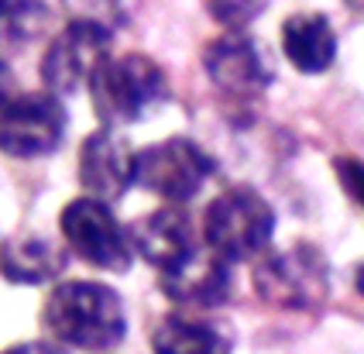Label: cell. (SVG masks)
Here are the masks:
<instances>
[{
  "instance_id": "obj_1",
  "label": "cell",
  "mask_w": 364,
  "mask_h": 354,
  "mask_svg": "<svg viewBox=\"0 0 364 354\" xmlns=\"http://www.w3.org/2000/svg\"><path fill=\"white\" fill-rule=\"evenodd\" d=\"M41 323L55 344L76 351H110L127 337V313L117 289L90 279L59 282L45 299Z\"/></svg>"
},
{
  "instance_id": "obj_2",
  "label": "cell",
  "mask_w": 364,
  "mask_h": 354,
  "mask_svg": "<svg viewBox=\"0 0 364 354\" xmlns=\"http://www.w3.org/2000/svg\"><path fill=\"white\" fill-rule=\"evenodd\" d=\"M86 90L97 121L117 131L144 121L151 110H159L168 100V76L151 55L127 52V55H107L90 76Z\"/></svg>"
},
{
  "instance_id": "obj_3",
  "label": "cell",
  "mask_w": 364,
  "mask_h": 354,
  "mask_svg": "<svg viewBox=\"0 0 364 354\" xmlns=\"http://www.w3.org/2000/svg\"><path fill=\"white\" fill-rule=\"evenodd\" d=\"M275 234V210L258 189L230 186L203 210V241L223 262H255Z\"/></svg>"
},
{
  "instance_id": "obj_4",
  "label": "cell",
  "mask_w": 364,
  "mask_h": 354,
  "mask_svg": "<svg viewBox=\"0 0 364 354\" xmlns=\"http://www.w3.org/2000/svg\"><path fill=\"white\" fill-rule=\"evenodd\" d=\"M251 286L264 306L275 310H316L330 292V265L326 254L309 241L289 245L282 251H264L255 258Z\"/></svg>"
},
{
  "instance_id": "obj_5",
  "label": "cell",
  "mask_w": 364,
  "mask_h": 354,
  "mask_svg": "<svg viewBox=\"0 0 364 354\" xmlns=\"http://www.w3.org/2000/svg\"><path fill=\"white\" fill-rule=\"evenodd\" d=\"M59 230L69 251L93 269L121 275L134 262L131 230L121 227L110 203H103V200L76 196L73 203H65L59 213Z\"/></svg>"
},
{
  "instance_id": "obj_6",
  "label": "cell",
  "mask_w": 364,
  "mask_h": 354,
  "mask_svg": "<svg viewBox=\"0 0 364 354\" xmlns=\"http://www.w3.org/2000/svg\"><path fill=\"white\" fill-rule=\"evenodd\" d=\"M213 172H217L213 159L193 138L182 134L134 151V186L162 196L165 203L196 200V193L213 179Z\"/></svg>"
},
{
  "instance_id": "obj_7",
  "label": "cell",
  "mask_w": 364,
  "mask_h": 354,
  "mask_svg": "<svg viewBox=\"0 0 364 354\" xmlns=\"http://www.w3.org/2000/svg\"><path fill=\"white\" fill-rule=\"evenodd\" d=\"M69 127V114L62 97L41 90V93H18L0 110V151L7 159H45L62 148Z\"/></svg>"
},
{
  "instance_id": "obj_8",
  "label": "cell",
  "mask_w": 364,
  "mask_h": 354,
  "mask_svg": "<svg viewBox=\"0 0 364 354\" xmlns=\"http://www.w3.org/2000/svg\"><path fill=\"white\" fill-rule=\"evenodd\" d=\"M203 69H206L210 83L217 86V93L234 107L255 104L272 86V76H275L268 52L255 38H247L244 31H227L206 45Z\"/></svg>"
},
{
  "instance_id": "obj_9",
  "label": "cell",
  "mask_w": 364,
  "mask_h": 354,
  "mask_svg": "<svg viewBox=\"0 0 364 354\" xmlns=\"http://www.w3.org/2000/svg\"><path fill=\"white\" fill-rule=\"evenodd\" d=\"M114 31L86 21H69L41 55V83L55 97H69L90 83L97 65L110 55Z\"/></svg>"
},
{
  "instance_id": "obj_10",
  "label": "cell",
  "mask_w": 364,
  "mask_h": 354,
  "mask_svg": "<svg viewBox=\"0 0 364 354\" xmlns=\"http://www.w3.org/2000/svg\"><path fill=\"white\" fill-rule=\"evenodd\" d=\"M76 176L86 196L117 203L134 186V151L114 127H100L82 138Z\"/></svg>"
},
{
  "instance_id": "obj_11",
  "label": "cell",
  "mask_w": 364,
  "mask_h": 354,
  "mask_svg": "<svg viewBox=\"0 0 364 354\" xmlns=\"http://www.w3.org/2000/svg\"><path fill=\"white\" fill-rule=\"evenodd\" d=\"M159 286L182 310H217L230 299V289H234L230 262H223L210 248H196L176 269L162 272Z\"/></svg>"
},
{
  "instance_id": "obj_12",
  "label": "cell",
  "mask_w": 364,
  "mask_h": 354,
  "mask_svg": "<svg viewBox=\"0 0 364 354\" xmlns=\"http://www.w3.org/2000/svg\"><path fill=\"white\" fill-rule=\"evenodd\" d=\"M131 245H134V254H141L151 269H159V275L176 269L179 262H186L200 248L196 245V227H193V220L186 217V210L179 203H168V207L155 210V213H144L131 227Z\"/></svg>"
},
{
  "instance_id": "obj_13",
  "label": "cell",
  "mask_w": 364,
  "mask_h": 354,
  "mask_svg": "<svg viewBox=\"0 0 364 354\" xmlns=\"http://www.w3.org/2000/svg\"><path fill=\"white\" fill-rule=\"evenodd\" d=\"M282 52L306 76H320L337 59V31L320 11H299L282 21Z\"/></svg>"
},
{
  "instance_id": "obj_14",
  "label": "cell",
  "mask_w": 364,
  "mask_h": 354,
  "mask_svg": "<svg viewBox=\"0 0 364 354\" xmlns=\"http://www.w3.org/2000/svg\"><path fill=\"white\" fill-rule=\"evenodd\" d=\"M65 248L41 234H18L0 245V275L14 286H45L65 272Z\"/></svg>"
},
{
  "instance_id": "obj_15",
  "label": "cell",
  "mask_w": 364,
  "mask_h": 354,
  "mask_svg": "<svg viewBox=\"0 0 364 354\" xmlns=\"http://www.w3.org/2000/svg\"><path fill=\"white\" fill-rule=\"evenodd\" d=\"M151 351L155 354H227L230 333L227 327L203 320L196 310L165 313L151 331Z\"/></svg>"
},
{
  "instance_id": "obj_16",
  "label": "cell",
  "mask_w": 364,
  "mask_h": 354,
  "mask_svg": "<svg viewBox=\"0 0 364 354\" xmlns=\"http://www.w3.org/2000/svg\"><path fill=\"white\" fill-rule=\"evenodd\" d=\"M52 21L45 0H0V52H21L38 42Z\"/></svg>"
},
{
  "instance_id": "obj_17",
  "label": "cell",
  "mask_w": 364,
  "mask_h": 354,
  "mask_svg": "<svg viewBox=\"0 0 364 354\" xmlns=\"http://www.w3.org/2000/svg\"><path fill=\"white\" fill-rule=\"evenodd\" d=\"M141 0H62V7L69 11V21H86L107 28V31H117L134 18Z\"/></svg>"
},
{
  "instance_id": "obj_18",
  "label": "cell",
  "mask_w": 364,
  "mask_h": 354,
  "mask_svg": "<svg viewBox=\"0 0 364 354\" xmlns=\"http://www.w3.org/2000/svg\"><path fill=\"white\" fill-rule=\"evenodd\" d=\"M206 11L227 31H244L264 11V0H206Z\"/></svg>"
},
{
  "instance_id": "obj_19",
  "label": "cell",
  "mask_w": 364,
  "mask_h": 354,
  "mask_svg": "<svg viewBox=\"0 0 364 354\" xmlns=\"http://www.w3.org/2000/svg\"><path fill=\"white\" fill-rule=\"evenodd\" d=\"M333 172H337V179H341V186H344L347 196L364 210V162L361 159L341 155V159H333Z\"/></svg>"
},
{
  "instance_id": "obj_20",
  "label": "cell",
  "mask_w": 364,
  "mask_h": 354,
  "mask_svg": "<svg viewBox=\"0 0 364 354\" xmlns=\"http://www.w3.org/2000/svg\"><path fill=\"white\" fill-rule=\"evenodd\" d=\"M18 97V76H14V69L7 65V59L0 55V110L11 104Z\"/></svg>"
},
{
  "instance_id": "obj_21",
  "label": "cell",
  "mask_w": 364,
  "mask_h": 354,
  "mask_svg": "<svg viewBox=\"0 0 364 354\" xmlns=\"http://www.w3.org/2000/svg\"><path fill=\"white\" fill-rule=\"evenodd\" d=\"M0 354H65V351L55 340H24V344H14V348H7Z\"/></svg>"
},
{
  "instance_id": "obj_22",
  "label": "cell",
  "mask_w": 364,
  "mask_h": 354,
  "mask_svg": "<svg viewBox=\"0 0 364 354\" xmlns=\"http://www.w3.org/2000/svg\"><path fill=\"white\" fill-rule=\"evenodd\" d=\"M354 286H358V292L364 296V262L358 265V269H354Z\"/></svg>"
}]
</instances>
